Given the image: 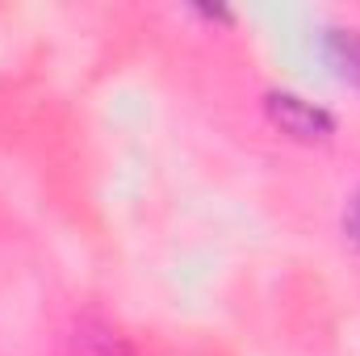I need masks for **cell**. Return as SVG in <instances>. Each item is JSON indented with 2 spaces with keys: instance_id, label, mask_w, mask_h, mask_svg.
Segmentation results:
<instances>
[{
  "instance_id": "obj_1",
  "label": "cell",
  "mask_w": 360,
  "mask_h": 356,
  "mask_svg": "<svg viewBox=\"0 0 360 356\" xmlns=\"http://www.w3.org/2000/svg\"><path fill=\"white\" fill-rule=\"evenodd\" d=\"M260 105H264V117L293 143H331L340 130V117L327 105H314L310 96L293 89H269Z\"/></svg>"
},
{
  "instance_id": "obj_4",
  "label": "cell",
  "mask_w": 360,
  "mask_h": 356,
  "mask_svg": "<svg viewBox=\"0 0 360 356\" xmlns=\"http://www.w3.org/2000/svg\"><path fill=\"white\" fill-rule=\"evenodd\" d=\"M340 227H344V239L352 243L360 252V189L348 197V205H344V218H340Z\"/></svg>"
},
{
  "instance_id": "obj_3",
  "label": "cell",
  "mask_w": 360,
  "mask_h": 356,
  "mask_svg": "<svg viewBox=\"0 0 360 356\" xmlns=\"http://www.w3.org/2000/svg\"><path fill=\"white\" fill-rule=\"evenodd\" d=\"M76 348H80V356H134L130 344H126L113 327H105V323H84Z\"/></svg>"
},
{
  "instance_id": "obj_2",
  "label": "cell",
  "mask_w": 360,
  "mask_h": 356,
  "mask_svg": "<svg viewBox=\"0 0 360 356\" xmlns=\"http://www.w3.org/2000/svg\"><path fill=\"white\" fill-rule=\"evenodd\" d=\"M323 55H327V63L335 68L340 80L360 89V30H327Z\"/></svg>"
}]
</instances>
